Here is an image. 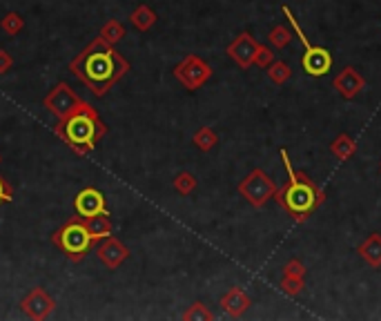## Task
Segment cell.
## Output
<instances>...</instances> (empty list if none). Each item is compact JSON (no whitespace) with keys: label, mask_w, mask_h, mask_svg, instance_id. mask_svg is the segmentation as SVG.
Here are the masks:
<instances>
[{"label":"cell","mask_w":381,"mask_h":321,"mask_svg":"<svg viewBox=\"0 0 381 321\" xmlns=\"http://www.w3.org/2000/svg\"><path fill=\"white\" fill-rule=\"evenodd\" d=\"M74 212L81 219H91L101 212H108V201L98 188H83L74 197Z\"/></svg>","instance_id":"10"},{"label":"cell","mask_w":381,"mask_h":321,"mask_svg":"<svg viewBox=\"0 0 381 321\" xmlns=\"http://www.w3.org/2000/svg\"><path fill=\"white\" fill-rule=\"evenodd\" d=\"M330 150H332V154L339 161H348V159L354 157V154H357V143H354V138L350 134H339L332 140Z\"/></svg>","instance_id":"18"},{"label":"cell","mask_w":381,"mask_h":321,"mask_svg":"<svg viewBox=\"0 0 381 321\" xmlns=\"http://www.w3.org/2000/svg\"><path fill=\"white\" fill-rule=\"evenodd\" d=\"M51 243L74 263L83 261L89 254V250L94 248V239H91L87 223L81 216H76V219L60 225L56 232L51 235Z\"/></svg>","instance_id":"4"},{"label":"cell","mask_w":381,"mask_h":321,"mask_svg":"<svg viewBox=\"0 0 381 321\" xmlns=\"http://www.w3.org/2000/svg\"><path fill=\"white\" fill-rule=\"evenodd\" d=\"M96 256L101 259V263L108 268V270H116L121 268L127 259H129V248L123 241H118L116 237H105L98 241L96 246Z\"/></svg>","instance_id":"11"},{"label":"cell","mask_w":381,"mask_h":321,"mask_svg":"<svg viewBox=\"0 0 381 321\" xmlns=\"http://www.w3.org/2000/svg\"><path fill=\"white\" fill-rule=\"evenodd\" d=\"M11 201H14V190H11V185L0 176V205H7Z\"/></svg>","instance_id":"28"},{"label":"cell","mask_w":381,"mask_h":321,"mask_svg":"<svg viewBox=\"0 0 381 321\" xmlns=\"http://www.w3.org/2000/svg\"><path fill=\"white\" fill-rule=\"evenodd\" d=\"M359 254H361V259L368 263V266H373V268H379L381 266V235H370L368 237L361 246H359Z\"/></svg>","instance_id":"15"},{"label":"cell","mask_w":381,"mask_h":321,"mask_svg":"<svg viewBox=\"0 0 381 321\" xmlns=\"http://www.w3.org/2000/svg\"><path fill=\"white\" fill-rule=\"evenodd\" d=\"M209 76H212V67L207 65V63L199 56H186L179 65L174 67V79L188 89V92H196V89H201L207 81Z\"/></svg>","instance_id":"8"},{"label":"cell","mask_w":381,"mask_h":321,"mask_svg":"<svg viewBox=\"0 0 381 321\" xmlns=\"http://www.w3.org/2000/svg\"><path fill=\"white\" fill-rule=\"evenodd\" d=\"M277 192H279L277 183L259 168L250 172L239 183V195L252 205V208H264L270 199L277 197Z\"/></svg>","instance_id":"6"},{"label":"cell","mask_w":381,"mask_h":321,"mask_svg":"<svg viewBox=\"0 0 381 321\" xmlns=\"http://www.w3.org/2000/svg\"><path fill=\"white\" fill-rule=\"evenodd\" d=\"M196 185H199V181H196V176L192 172H179L174 176V190L181 197H190L196 190Z\"/></svg>","instance_id":"23"},{"label":"cell","mask_w":381,"mask_h":321,"mask_svg":"<svg viewBox=\"0 0 381 321\" xmlns=\"http://www.w3.org/2000/svg\"><path fill=\"white\" fill-rule=\"evenodd\" d=\"M268 76L274 85H283V83L290 81L292 70L288 67V63H283V60H272L268 65Z\"/></svg>","instance_id":"22"},{"label":"cell","mask_w":381,"mask_h":321,"mask_svg":"<svg viewBox=\"0 0 381 321\" xmlns=\"http://www.w3.org/2000/svg\"><path fill=\"white\" fill-rule=\"evenodd\" d=\"M11 67H14V58L9 56V51L0 49V76H3V74H7Z\"/></svg>","instance_id":"30"},{"label":"cell","mask_w":381,"mask_h":321,"mask_svg":"<svg viewBox=\"0 0 381 321\" xmlns=\"http://www.w3.org/2000/svg\"><path fill=\"white\" fill-rule=\"evenodd\" d=\"M379 172H381V165H379Z\"/></svg>","instance_id":"31"},{"label":"cell","mask_w":381,"mask_h":321,"mask_svg":"<svg viewBox=\"0 0 381 321\" xmlns=\"http://www.w3.org/2000/svg\"><path fill=\"white\" fill-rule=\"evenodd\" d=\"M129 22H132L134 30H138V32H150L156 25V11L150 5L141 3L132 14H129Z\"/></svg>","instance_id":"17"},{"label":"cell","mask_w":381,"mask_h":321,"mask_svg":"<svg viewBox=\"0 0 381 321\" xmlns=\"http://www.w3.org/2000/svg\"><path fill=\"white\" fill-rule=\"evenodd\" d=\"M54 132L74 154L87 157L101 143V138L108 134V125L101 121L96 107H91L89 103H83L70 117L58 119Z\"/></svg>","instance_id":"2"},{"label":"cell","mask_w":381,"mask_h":321,"mask_svg":"<svg viewBox=\"0 0 381 321\" xmlns=\"http://www.w3.org/2000/svg\"><path fill=\"white\" fill-rule=\"evenodd\" d=\"M279 288L288 294V297H297V294L306 288L304 277H297V275H288V273H283V277H281V281H279Z\"/></svg>","instance_id":"24"},{"label":"cell","mask_w":381,"mask_h":321,"mask_svg":"<svg viewBox=\"0 0 381 321\" xmlns=\"http://www.w3.org/2000/svg\"><path fill=\"white\" fill-rule=\"evenodd\" d=\"M363 87H366V81L361 79V74L354 67H344L335 79V89L348 100L357 98Z\"/></svg>","instance_id":"13"},{"label":"cell","mask_w":381,"mask_h":321,"mask_svg":"<svg viewBox=\"0 0 381 321\" xmlns=\"http://www.w3.org/2000/svg\"><path fill=\"white\" fill-rule=\"evenodd\" d=\"M0 161H3V159H0Z\"/></svg>","instance_id":"32"},{"label":"cell","mask_w":381,"mask_h":321,"mask_svg":"<svg viewBox=\"0 0 381 321\" xmlns=\"http://www.w3.org/2000/svg\"><path fill=\"white\" fill-rule=\"evenodd\" d=\"M272 60H274V54H272V49H268L266 45H259L257 58H254V65H259V67H268Z\"/></svg>","instance_id":"27"},{"label":"cell","mask_w":381,"mask_h":321,"mask_svg":"<svg viewBox=\"0 0 381 321\" xmlns=\"http://www.w3.org/2000/svg\"><path fill=\"white\" fill-rule=\"evenodd\" d=\"M283 273L297 275V277H306V266L301 263L299 259H292V261H288V263L283 266Z\"/></svg>","instance_id":"29"},{"label":"cell","mask_w":381,"mask_h":321,"mask_svg":"<svg viewBox=\"0 0 381 321\" xmlns=\"http://www.w3.org/2000/svg\"><path fill=\"white\" fill-rule=\"evenodd\" d=\"M279 157L285 165V172H288V178H290V181H288V185L283 190L277 192V201L283 205V210L290 214L297 223H304L308 216L323 203L325 197L304 172H295L285 150L279 152Z\"/></svg>","instance_id":"3"},{"label":"cell","mask_w":381,"mask_h":321,"mask_svg":"<svg viewBox=\"0 0 381 321\" xmlns=\"http://www.w3.org/2000/svg\"><path fill=\"white\" fill-rule=\"evenodd\" d=\"M290 41H292V32L288 27H283V25H277V27H274L270 32V36H268V43L272 47H277V49L288 47V45H290Z\"/></svg>","instance_id":"26"},{"label":"cell","mask_w":381,"mask_h":321,"mask_svg":"<svg viewBox=\"0 0 381 321\" xmlns=\"http://www.w3.org/2000/svg\"><path fill=\"white\" fill-rule=\"evenodd\" d=\"M98 36L103 38V41H108L110 45H116L118 41H123V38H125V27H123L121 20L112 18V20H108L103 25V30H101Z\"/></svg>","instance_id":"20"},{"label":"cell","mask_w":381,"mask_h":321,"mask_svg":"<svg viewBox=\"0 0 381 321\" xmlns=\"http://www.w3.org/2000/svg\"><path fill=\"white\" fill-rule=\"evenodd\" d=\"M129 70H132L129 60L101 36L70 63V72L98 98L108 94L125 74H129Z\"/></svg>","instance_id":"1"},{"label":"cell","mask_w":381,"mask_h":321,"mask_svg":"<svg viewBox=\"0 0 381 321\" xmlns=\"http://www.w3.org/2000/svg\"><path fill=\"white\" fill-rule=\"evenodd\" d=\"M20 310L27 315L30 319L43 321V319H47L51 313L56 310V301H54V297H49V292L45 288L38 286V288H32L20 299Z\"/></svg>","instance_id":"9"},{"label":"cell","mask_w":381,"mask_h":321,"mask_svg":"<svg viewBox=\"0 0 381 321\" xmlns=\"http://www.w3.org/2000/svg\"><path fill=\"white\" fill-rule=\"evenodd\" d=\"M259 45L252 34L250 32H241L239 36L234 38V41L228 45V56L239 65L241 70H247L250 65H254V58H257V51H259Z\"/></svg>","instance_id":"12"},{"label":"cell","mask_w":381,"mask_h":321,"mask_svg":"<svg viewBox=\"0 0 381 321\" xmlns=\"http://www.w3.org/2000/svg\"><path fill=\"white\" fill-rule=\"evenodd\" d=\"M281 11H283V16L290 20L295 34L301 38V43H304V49H306V51H304V58H301L304 72H306L308 76H314V79H321V76H325L328 72L332 70V54H330L328 49H323V47H319V45H312V43L308 41L304 30H301L299 20L295 18V14L290 11V7H283Z\"/></svg>","instance_id":"5"},{"label":"cell","mask_w":381,"mask_h":321,"mask_svg":"<svg viewBox=\"0 0 381 321\" xmlns=\"http://www.w3.org/2000/svg\"><path fill=\"white\" fill-rule=\"evenodd\" d=\"M85 223H87V230L94 241H101L114 232V225H112V219L108 212H101L96 216H91V219H85Z\"/></svg>","instance_id":"16"},{"label":"cell","mask_w":381,"mask_h":321,"mask_svg":"<svg viewBox=\"0 0 381 321\" xmlns=\"http://www.w3.org/2000/svg\"><path fill=\"white\" fill-rule=\"evenodd\" d=\"M250 306H252V299L247 297V292H245L243 288H230V290L221 297L223 313L230 315V317H241Z\"/></svg>","instance_id":"14"},{"label":"cell","mask_w":381,"mask_h":321,"mask_svg":"<svg viewBox=\"0 0 381 321\" xmlns=\"http://www.w3.org/2000/svg\"><path fill=\"white\" fill-rule=\"evenodd\" d=\"M0 30H3L7 36H18L25 30V18L18 14V11H7L0 20Z\"/></svg>","instance_id":"21"},{"label":"cell","mask_w":381,"mask_h":321,"mask_svg":"<svg viewBox=\"0 0 381 321\" xmlns=\"http://www.w3.org/2000/svg\"><path fill=\"white\" fill-rule=\"evenodd\" d=\"M83 103H85V100L78 96L65 81H60L58 85L51 87L49 92H47V96L43 98L45 110L51 114V117H56V119L70 117V114L76 112L78 107L83 105Z\"/></svg>","instance_id":"7"},{"label":"cell","mask_w":381,"mask_h":321,"mask_svg":"<svg viewBox=\"0 0 381 321\" xmlns=\"http://www.w3.org/2000/svg\"><path fill=\"white\" fill-rule=\"evenodd\" d=\"M214 315L207 310L203 301H194L186 313H183V321H212Z\"/></svg>","instance_id":"25"},{"label":"cell","mask_w":381,"mask_h":321,"mask_svg":"<svg viewBox=\"0 0 381 321\" xmlns=\"http://www.w3.org/2000/svg\"><path fill=\"white\" fill-rule=\"evenodd\" d=\"M192 143L201 152H209L219 143V136H217V132L212 130V127H199V130H196L194 136H192Z\"/></svg>","instance_id":"19"}]
</instances>
